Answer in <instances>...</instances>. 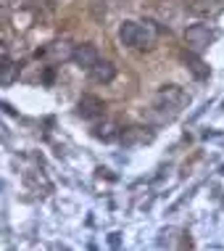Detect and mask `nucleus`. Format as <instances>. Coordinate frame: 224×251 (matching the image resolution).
Instances as JSON below:
<instances>
[{
  "label": "nucleus",
  "instance_id": "nucleus-1",
  "mask_svg": "<svg viewBox=\"0 0 224 251\" xmlns=\"http://www.w3.org/2000/svg\"><path fill=\"white\" fill-rule=\"evenodd\" d=\"M185 103H190V96L179 85H164L156 93V108H164V111L169 108L172 114H177Z\"/></svg>",
  "mask_w": 224,
  "mask_h": 251
},
{
  "label": "nucleus",
  "instance_id": "nucleus-2",
  "mask_svg": "<svg viewBox=\"0 0 224 251\" xmlns=\"http://www.w3.org/2000/svg\"><path fill=\"white\" fill-rule=\"evenodd\" d=\"M214 37H216V32L208 24H193L185 29V43H187V48L195 50V53L206 50L208 45L214 43Z\"/></svg>",
  "mask_w": 224,
  "mask_h": 251
},
{
  "label": "nucleus",
  "instance_id": "nucleus-3",
  "mask_svg": "<svg viewBox=\"0 0 224 251\" xmlns=\"http://www.w3.org/2000/svg\"><path fill=\"white\" fill-rule=\"evenodd\" d=\"M77 111H79V117L87 119V122H95V119H100L106 114V103L100 100L98 96H90V93H85L82 98H79V103H77Z\"/></svg>",
  "mask_w": 224,
  "mask_h": 251
},
{
  "label": "nucleus",
  "instance_id": "nucleus-4",
  "mask_svg": "<svg viewBox=\"0 0 224 251\" xmlns=\"http://www.w3.org/2000/svg\"><path fill=\"white\" fill-rule=\"evenodd\" d=\"M71 61L77 66H82V69H92V66L100 61V53H98V48H95L92 43H82V45H74Z\"/></svg>",
  "mask_w": 224,
  "mask_h": 251
},
{
  "label": "nucleus",
  "instance_id": "nucleus-5",
  "mask_svg": "<svg viewBox=\"0 0 224 251\" xmlns=\"http://www.w3.org/2000/svg\"><path fill=\"white\" fill-rule=\"evenodd\" d=\"M92 135L98 140H103V143H113V140H121V127H119V122H113V119H103L100 125H95Z\"/></svg>",
  "mask_w": 224,
  "mask_h": 251
},
{
  "label": "nucleus",
  "instance_id": "nucleus-6",
  "mask_svg": "<svg viewBox=\"0 0 224 251\" xmlns=\"http://www.w3.org/2000/svg\"><path fill=\"white\" fill-rule=\"evenodd\" d=\"M35 56H37V58H50L53 64H56V61L71 58V56H74V48H69L66 43H50V45H45V48H40Z\"/></svg>",
  "mask_w": 224,
  "mask_h": 251
},
{
  "label": "nucleus",
  "instance_id": "nucleus-7",
  "mask_svg": "<svg viewBox=\"0 0 224 251\" xmlns=\"http://www.w3.org/2000/svg\"><path fill=\"white\" fill-rule=\"evenodd\" d=\"M87 72H90L92 82H100V85L113 82V77H116V66L108 64V61H98V64H95L92 69H87Z\"/></svg>",
  "mask_w": 224,
  "mask_h": 251
},
{
  "label": "nucleus",
  "instance_id": "nucleus-8",
  "mask_svg": "<svg viewBox=\"0 0 224 251\" xmlns=\"http://www.w3.org/2000/svg\"><path fill=\"white\" fill-rule=\"evenodd\" d=\"M156 40H158V26L153 22H140V37H137V48L145 50V48H153Z\"/></svg>",
  "mask_w": 224,
  "mask_h": 251
},
{
  "label": "nucleus",
  "instance_id": "nucleus-9",
  "mask_svg": "<svg viewBox=\"0 0 224 251\" xmlns=\"http://www.w3.org/2000/svg\"><path fill=\"white\" fill-rule=\"evenodd\" d=\"M16 77H19V64H13L8 53L3 50V56H0V82H3V87H8L16 82Z\"/></svg>",
  "mask_w": 224,
  "mask_h": 251
},
{
  "label": "nucleus",
  "instance_id": "nucleus-10",
  "mask_svg": "<svg viewBox=\"0 0 224 251\" xmlns=\"http://www.w3.org/2000/svg\"><path fill=\"white\" fill-rule=\"evenodd\" d=\"M137 37H140V22H124L119 26V40L127 48H137Z\"/></svg>",
  "mask_w": 224,
  "mask_h": 251
},
{
  "label": "nucleus",
  "instance_id": "nucleus-11",
  "mask_svg": "<svg viewBox=\"0 0 224 251\" xmlns=\"http://www.w3.org/2000/svg\"><path fill=\"white\" fill-rule=\"evenodd\" d=\"M182 58H185L187 69L193 72L198 79H206L208 77V66L203 64V58H198V53H195V50H185V56H182Z\"/></svg>",
  "mask_w": 224,
  "mask_h": 251
},
{
  "label": "nucleus",
  "instance_id": "nucleus-12",
  "mask_svg": "<svg viewBox=\"0 0 224 251\" xmlns=\"http://www.w3.org/2000/svg\"><path fill=\"white\" fill-rule=\"evenodd\" d=\"M140 130H142V127H130V130H124V132H121V143L132 146V143H137V140H151V135H142Z\"/></svg>",
  "mask_w": 224,
  "mask_h": 251
},
{
  "label": "nucleus",
  "instance_id": "nucleus-13",
  "mask_svg": "<svg viewBox=\"0 0 224 251\" xmlns=\"http://www.w3.org/2000/svg\"><path fill=\"white\" fill-rule=\"evenodd\" d=\"M108 243H111V246H119V233H111V238H108Z\"/></svg>",
  "mask_w": 224,
  "mask_h": 251
}]
</instances>
